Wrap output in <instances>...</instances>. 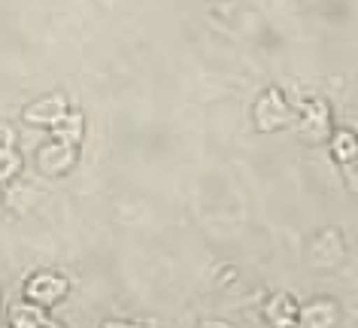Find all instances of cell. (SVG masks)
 Segmentation results:
<instances>
[{"label":"cell","instance_id":"6da1fadb","mask_svg":"<svg viewBox=\"0 0 358 328\" xmlns=\"http://www.w3.org/2000/svg\"><path fill=\"white\" fill-rule=\"evenodd\" d=\"M67 292H70V283L61 277V273H52V271H37L24 283V301L37 304L43 310H49L52 304H58L61 298H67Z\"/></svg>","mask_w":358,"mask_h":328},{"label":"cell","instance_id":"7a4b0ae2","mask_svg":"<svg viewBox=\"0 0 358 328\" xmlns=\"http://www.w3.org/2000/svg\"><path fill=\"white\" fill-rule=\"evenodd\" d=\"M298 134L307 140V143H322V140L331 137V110L325 101L313 97V101H303L298 110Z\"/></svg>","mask_w":358,"mask_h":328},{"label":"cell","instance_id":"3957f363","mask_svg":"<svg viewBox=\"0 0 358 328\" xmlns=\"http://www.w3.org/2000/svg\"><path fill=\"white\" fill-rule=\"evenodd\" d=\"M292 122V106L280 88H267L255 101V125L258 131H280Z\"/></svg>","mask_w":358,"mask_h":328},{"label":"cell","instance_id":"8fae6325","mask_svg":"<svg viewBox=\"0 0 358 328\" xmlns=\"http://www.w3.org/2000/svg\"><path fill=\"white\" fill-rule=\"evenodd\" d=\"M19 171H22L19 149H6V152H0V185L10 183L13 176H19Z\"/></svg>","mask_w":358,"mask_h":328},{"label":"cell","instance_id":"5bb4252c","mask_svg":"<svg viewBox=\"0 0 358 328\" xmlns=\"http://www.w3.org/2000/svg\"><path fill=\"white\" fill-rule=\"evenodd\" d=\"M198 328H231L228 322H219V319H210V322H201Z\"/></svg>","mask_w":358,"mask_h":328},{"label":"cell","instance_id":"30bf717a","mask_svg":"<svg viewBox=\"0 0 358 328\" xmlns=\"http://www.w3.org/2000/svg\"><path fill=\"white\" fill-rule=\"evenodd\" d=\"M331 152H334L340 164H352L358 155V137L352 131H337V134H331Z\"/></svg>","mask_w":358,"mask_h":328},{"label":"cell","instance_id":"4fadbf2b","mask_svg":"<svg viewBox=\"0 0 358 328\" xmlns=\"http://www.w3.org/2000/svg\"><path fill=\"white\" fill-rule=\"evenodd\" d=\"M103 328H140L134 322H119V319H110V322H103Z\"/></svg>","mask_w":358,"mask_h":328},{"label":"cell","instance_id":"8992f818","mask_svg":"<svg viewBox=\"0 0 358 328\" xmlns=\"http://www.w3.org/2000/svg\"><path fill=\"white\" fill-rule=\"evenodd\" d=\"M298 322L303 328H334L337 325V304L334 301H310L298 310Z\"/></svg>","mask_w":358,"mask_h":328},{"label":"cell","instance_id":"7c38bea8","mask_svg":"<svg viewBox=\"0 0 358 328\" xmlns=\"http://www.w3.org/2000/svg\"><path fill=\"white\" fill-rule=\"evenodd\" d=\"M6 149H15V128L10 122H0V152Z\"/></svg>","mask_w":358,"mask_h":328},{"label":"cell","instance_id":"ba28073f","mask_svg":"<svg viewBox=\"0 0 358 328\" xmlns=\"http://www.w3.org/2000/svg\"><path fill=\"white\" fill-rule=\"evenodd\" d=\"M52 134H55V140H61V143H70V146H79V140H83L85 134V119H83V113H70L67 110V116H61L55 125H52Z\"/></svg>","mask_w":358,"mask_h":328},{"label":"cell","instance_id":"277c9868","mask_svg":"<svg viewBox=\"0 0 358 328\" xmlns=\"http://www.w3.org/2000/svg\"><path fill=\"white\" fill-rule=\"evenodd\" d=\"M37 164H40V171L49 173V176L67 173L70 167L76 164V146L61 143V140H52V143H46L37 152Z\"/></svg>","mask_w":358,"mask_h":328},{"label":"cell","instance_id":"9c48e42d","mask_svg":"<svg viewBox=\"0 0 358 328\" xmlns=\"http://www.w3.org/2000/svg\"><path fill=\"white\" fill-rule=\"evenodd\" d=\"M46 319H49L46 310L37 304H28V301H22V304H15L10 310V328H43Z\"/></svg>","mask_w":358,"mask_h":328},{"label":"cell","instance_id":"52a82bcc","mask_svg":"<svg viewBox=\"0 0 358 328\" xmlns=\"http://www.w3.org/2000/svg\"><path fill=\"white\" fill-rule=\"evenodd\" d=\"M298 301H294L292 295H285V292H276V295L264 304V316H267V322H271L273 328H280V325H289L298 319Z\"/></svg>","mask_w":358,"mask_h":328},{"label":"cell","instance_id":"5b68a950","mask_svg":"<svg viewBox=\"0 0 358 328\" xmlns=\"http://www.w3.org/2000/svg\"><path fill=\"white\" fill-rule=\"evenodd\" d=\"M24 122L31 125H43V128H52L61 116H67V97L64 94H49V97H40L24 106Z\"/></svg>","mask_w":358,"mask_h":328},{"label":"cell","instance_id":"2e32d148","mask_svg":"<svg viewBox=\"0 0 358 328\" xmlns=\"http://www.w3.org/2000/svg\"><path fill=\"white\" fill-rule=\"evenodd\" d=\"M280 328H303V325L298 322V319H294V322H289V325H280Z\"/></svg>","mask_w":358,"mask_h":328},{"label":"cell","instance_id":"9a60e30c","mask_svg":"<svg viewBox=\"0 0 358 328\" xmlns=\"http://www.w3.org/2000/svg\"><path fill=\"white\" fill-rule=\"evenodd\" d=\"M43 328H64V325H58V322H52V319H46V325Z\"/></svg>","mask_w":358,"mask_h":328}]
</instances>
